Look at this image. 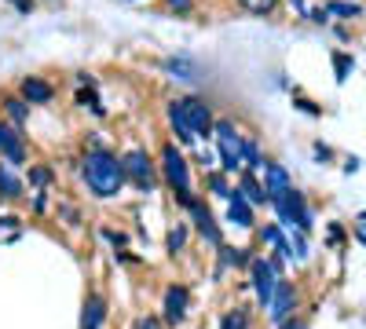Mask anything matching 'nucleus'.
Wrapping results in <instances>:
<instances>
[{"instance_id":"nucleus-18","label":"nucleus","mask_w":366,"mask_h":329,"mask_svg":"<svg viewBox=\"0 0 366 329\" xmlns=\"http://www.w3.org/2000/svg\"><path fill=\"white\" fill-rule=\"evenodd\" d=\"M107 318V300L99 293H92L88 300H84V315H81V329H99Z\"/></svg>"},{"instance_id":"nucleus-13","label":"nucleus","mask_w":366,"mask_h":329,"mask_svg":"<svg viewBox=\"0 0 366 329\" xmlns=\"http://www.w3.org/2000/svg\"><path fill=\"white\" fill-rule=\"evenodd\" d=\"M187 304H191L187 285H169V289H165V304H162L165 322H169V325H179L183 318H187Z\"/></svg>"},{"instance_id":"nucleus-7","label":"nucleus","mask_w":366,"mask_h":329,"mask_svg":"<svg viewBox=\"0 0 366 329\" xmlns=\"http://www.w3.org/2000/svg\"><path fill=\"white\" fill-rule=\"evenodd\" d=\"M26 136L22 128H15L11 121H0V161H8V165H26Z\"/></svg>"},{"instance_id":"nucleus-42","label":"nucleus","mask_w":366,"mask_h":329,"mask_svg":"<svg viewBox=\"0 0 366 329\" xmlns=\"http://www.w3.org/2000/svg\"><path fill=\"white\" fill-rule=\"evenodd\" d=\"M0 227H4V231H15L19 220H15V216H0Z\"/></svg>"},{"instance_id":"nucleus-6","label":"nucleus","mask_w":366,"mask_h":329,"mask_svg":"<svg viewBox=\"0 0 366 329\" xmlns=\"http://www.w3.org/2000/svg\"><path fill=\"white\" fill-rule=\"evenodd\" d=\"M179 106H183V117H187V125L194 128V136H212V125H217V117H212V106L202 99V96H179Z\"/></svg>"},{"instance_id":"nucleus-40","label":"nucleus","mask_w":366,"mask_h":329,"mask_svg":"<svg viewBox=\"0 0 366 329\" xmlns=\"http://www.w3.org/2000/svg\"><path fill=\"white\" fill-rule=\"evenodd\" d=\"M279 329H308V322H300V318H286Z\"/></svg>"},{"instance_id":"nucleus-27","label":"nucleus","mask_w":366,"mask_h":329,"mask_svg":"<svg viewBox=\"0 0 366 329\" xmlns=\"http://www.w3.org/2000/svg\"><path fill=\"white\" fill-rule=\"evenodd\" d=\"M326 11H330V15H341V19L362 15V8H359V4H348V0H333V4H326Z\"/></svg>"},{"instance_id":"nucleus-35","label":"nucleus","mask_w":366,"mask_h":329,"mask_svg":"<svg viewBox=\"0 0 366 329\" xmlns=\"http://www.w3.org/2000/svg\"><path fill=\"white\" fill-rule=\"evenodd\" d=\"M8 4H15L19 15H29V11H34V0H8Z\"/></svg>"},{"instance_id":"nucleus-17","label":"nucleus","mask_w":366,"mask_h":329,"mask_svg":"<svg viewBox=\"0 0 366 329\" xmlns=\"http://www.w3.org/2000/svg\"><path fill=\"white\" fill-rule=\"evenodd\" d=\"M227 220H231L234 227H253V205L242 198L238 191L227 198Z\"/></svg>"},{"instance_id":"nucleus-12","label":"nucleus","mask_w":366,"mask_h":329,"mask_svg":"<svg viewBox=\"0 0 366 329\" xmlns=\"http://www.w3.org/2000/svg\"><path fill=\"white\" fill-rule=\"evenodd\" d=\"M162 70H165L172 81H183V84H198V81H202V66L194 63L191 55H169L165 63H162Z\"/></svg>"},{"instance_id":"nucleus-30","label":"nucleus","mask_w":366,"mask_h":329,"mask_svg":"<svg viewBox=\"0 0 366 329\" xmlns=\"http://www.w3.org/2000/svg\"><path fill=\"white\" fill-rule=\"evenodd\" d=\"M165 8L176 11V15H191L194 11V0H165Z\"/></svg>"},{"instance_id":"nucleus-4","label":"nucleus","mask_w":366,"mask_h":329,"mask_svg":"<svg viewBox=\"0 0 366 329\" xmlns=\"http://www.w3.org/2000/svg\"><path fill=\"white\" fill-rule=\"evenodd\" d=\"M158 172L169 183V191H191V165H187V158H183V151L176 143H162Z\"/></svg>"},{"instance_id":"nucleus-20","label":"nucleus","mask_w":366,"mask_h":329,"mask_svg":"<svg viewBox=\"0 0 366 329\" xmlns=\"http://www.w3.org/2000/svg\"><path fill=\"white\" fill-rule=\"evenodd\" d=\"M264 191H267V198L274 194V191H286L290 187V172L282 168V165H274V161H264Z\"/></svg>"},{"instance_id":"nucleus-25","label":"nucleus","mask_w":366,"mask_h":329,"mask_svg":"<svg viewBox=\"0 0 366 329\" xmlns=\"http://www.w3.org/2000/svg\"><path fill=\"white\" fill-rule=\"evenodd\" d=\"M77 106H84V110H92V113H96V117H103L107 110H103V103H99V96H96V88H88V92H84V88H81V92H77V99H74Z\"/></svg>"},{"instance_id":"nucleus-8","label":"nucleus","mask_w":366,"mask_h":329,"mask_svg":"<svg viewBox=\"0 0 366 329\" xmlns=\"http://www.w3.org/2000/svg\"><path fill=\"white\" fill-rule=\"evenodd\" d=\"M249 278H253V293H257V304L267 308L271 296H274V285H279V278H274V267L267 260H249Z\"/></svg>"},{"instance_id":"nucleus-19","label":"nucleus","mask_w":366,"mask_h":329,"mask_svg":"<svg viewBox=\"0 0 366 329\" xmlns=\"http://www.w3.org/2000/svg\"><path fill=\"white\" fill-rule=\"evenodd\" d=\"M0 106H4V117H8L15 128H22L29 121V103L22 96H0Z\"/></svg>"},{"instance_id":"nucleus-10","label":"nucleus","mask_w":366,"mask_h":329,"mask_svg":"<svg viewBox=\"0 0 366 329\" xmlns=\"http://www.w3.org/2000/svg\"><path fill=\"white\" fill-rule=\"evenodd\" d=\"M19 96H22L29 106H48V103L55 99V84H48V81L37 77V74H29V77L19 81Z\"/></svg>"},{"instance_id":"nucleus-9","label":"nucleus","mask_w":366,"mask_h":329,"mask_svg":"<svg viewBox=\"0 0 366 329\" xmlns=\"http://www.w3.org/2000/svg\"><path fill=\"white\" fill-rule=\"evenodd\" d=\"M293 308H297V289H293V282H279V285H274L271 304H267L271 322H274V325H282L286 318H293Z\"/></svg>"},{"instance_id":"nucleus-32","label":"nucleus","mask_w":366,"mask_h":329,"mask_svg":"<svg viewBox=\"0 0 366 329\" xmlns=\"http://www.w3.org/2000/svg\"><path fill=\"white\" fill-rule=\"evenodd\" d=\"M308 19H312L315 26H326V22H330V11H326V8H308Z\"/></svg>"},{"instance_id":"nucleus-24","label":"nucleus","mask_w":366,"mask_h":329,"mask_svg":"<svg viewBox=\"0 0 366 329\" xmlns=\"http://www.w3.org/2000/svg\"><path fill=\"white\" fill-rule=\"evenodd\" d=\"M51 165H44V161H37V165H29V183H34L37 191H44L48 183H51Z\"/></svg>"},{"instance_id":"nucleus-21","label":"nucleus","mask_w":366,"mask_h":329,"mask_svg":"<svg viewBox=\"0 0 366 329\" xmlns=\"http://www.w3.org/2000/svg\"><path fill=\"white\" fill-rule=\"evenodd\" d=\"M253 256H249V249H231V246H220V271L217 275H224V267H246Z\"/></svg>"},{"instance_id":"nucleus-22","label":"nucleus","mask_w":366,"mask_h":329,"mask_svg":"<svg viewBox=\"0 0 366 329\" xmlns=\"http://www.w3.org/2000/svg\"><path fill=\"white\" fill-rule=\"evenodd\" d=\"M205 187L217 194V198H231V194H234V187L227 183V172H217V168L205 172Z\"/></svg>"},{"instance_id":"nucleus-34","label":"nucleus","mask_w":366,"mask_h":329,"mask_svg":"<svg viewBox=\"0 0 366 329\" xmlns=\"http://www.w3.org/2000/svg\"><path fill=\"white\" fill-rule=\"evenodd\" d=\"M297 106H300L304 113H312V117H322V106H315L312 99H297Z\"/></svg>"},{"instance_id":"nucleus-11","label":"nucleus","mask_w":366,"mask_h":329,"mask_svg":"<svg viewBox=\"0 0 366 329\" xmlns=\"http://www.w3.org/2000/svg\"><path fill=\"white\" fill-rule=\"evenodd\" d=\"M165 121H169V128H172V136H176V143H179V146H194V143H198L194 128L187 125V117H183L179 99H169V103H165Z\"/></svg>"},{"instance_id":"nucleus-23","label":"nucleus","mask_w":366,"mask_h":329,"mask_svg":"<svg viewBox=\"0 0 366 329\" xmlns=\"http://www.w3.org/2000/svg\"><path fill=\"white\" fill-rule=\"evenodd\" d=\"M355 70V59L348 51H333V77H337V84H345Z\"/></svg>"},{"instance_id":"nucleus-33","label":"nucleus","mask_w":366,"mask_h":329,"mask_svg":"<svg viewBox=\"0 0 366 329\" xmlns=\"http://www.w3.org/2000/svg\"><path fill=\"white\" fill-rule=\"evenodd\" d=\"M103 238H107V242H110L114 249H121V246L129 242V238H125V234H117V231H103Z\"/></svg>"},{"instance_id":"nucleus-16","label":"nucleus","mask_w":366,"mask_h":329,"mask_svg":"<svg viewBox=\"0 0 366 329\" xmlns=\"http://www.w3.org/2000/svg\"><path fill=\"white\" fill-rule=\"evenodd\" d=\"M22 176L15 172V165H8V161H0V198L4 201H19L22 198Z\"/></svg>"},{"instance_id":"nucleus-26","label":"nucleus","mask_w":366,"mask_h":329,"mask_svg":"<svg viewBox=\"0 0 366 329\" xmlns=\"http://www.w3.org/2000/svg\"><path fill=\"white\" fill-rule=\"evenodd\" d=\"M220 329H249V315H246V308L227 311V315L220 318Z\"/></svg>"},{"instance_id":"nucleus-14","label":"nucleus","mask_w":366,"mask_h":329,"mask_svg":"<svg viewBox=\"0 0 366 329\" xmlns=\"http://www.w3.org/2000/svg\"><path fill=\"white\" fill-rule=\"evenodd\" d=\"M187 213L194 216V227H198V234L205 238V242L209 246H224V234H220V227H217V220H212V213H209V208H205V201H194L191 208H187Z\"/></svg>"},{"instance_id":"nucleus-36","label":"nucleus","mask_w":366,"mask_h":329,"mask_svg":"<svg viewBox=\"0 0 366 329\" xmlns=\"http://www.w3.org/2000/svg\"><path fill=\"white\" fill-rule=\"evenodd\" d=\"M136 329H162V322H158L154 315H150V318H139V322H136Z\"/></svg>"},{"instance_id":"nucleus-1","label":"nucleus","mask_w":366,"mask_h":329,"mask_svg":"<svg viewBox=\"0 0 366 329\" xmlns=\"http://www.w3.org/2000/svg\"><path fill=\"white\" fill-rule=\"evenodd\" d=\"M81 179L88 183V191L96 198H117L121 187L129 183L125 179V165H121V158L114 151H84L81 158Z\"/></svg>"},{"instance_id":"nucleus-29","label":"nucleus","mask_w":366,"mask_h":329,"mask_svg":"<svg viewBox=\"0 0 366 329\" xmlns=\"http://www.w3.org/2000/svg\"><path fill=\"white\" fill-rule=\"evenodd\" d=\"M238 4L246 8V11H253V15H271L279 0H238Z\"/></svg>"},{"instance_id":"nucleus-15","label":"nucleus","mask_w":366,"mask_h":329,"mask_svg":"<svg viewBox=\"0 0 366 329\" xmlns=\"http://www.w3.org/2000/svg\"><path fill=\"white\" fill-rule=\"evenodd\" d=\"M242 198H246L249 205H267V191H264V183L257 179V172H246L242 168L238 172V187H234Z\"/></svg>"},{"instance_id":"nucleus-38","label":"nucleus","mask_w":366,"mask_h":329,"mask_svg":"<svg viewBox=\"0 0 366 329\" xmlns=\"http://www.w3.org/2000/svg\"><path fill=\"white\" fill-rule=\"evenodd\" d=\"M315 158H319V161H330L333 151H330V146H322V143H315Z\"/></svg>"},{"instance_id":"nucleus-2","label":"nucleus","mask_w":366,"mask_h":329,"mask_svg":"<svg viewBox=\"0 0 366 329\" xmlns=\"http://www.w3.org/2000/svg\"><path fill=\"white\" fill-rule=\"evenodd\" d=\"M212 136H217V151H220V172L234 176L242 172V136L238 125L231 117H217V125H212Z\"/></svg>"},{"instance_id":"nucleus-37","label":"nucleus","mask_w":366,"mask_h":329,"mask_svg":"<svg viewBox=\"0 0 366 329\" xmlns=\"http://www.w3.org/2000/svg\"><path fill=\"white\" fill-rule=\"evenodd\" d=\"M330 242H333V246H341V242H345V231H341L337 223H333V227H330Z\"/></svg>"},{"instance_id":"nucleus-5","label":"nucleus","mask_w":366,"mask_h":329,"mask_svg":"<svg viewBox=\"0 0 366 329\" xmlns=\"http://www.w3.org/2000/svg\"><path fill=\"white\" fill-rule=\"evenodd\" d=\"M121 165H125V179H129V183H136L139 191H150V187H154L158 165H154V158H150L143 146H132L129 154H121Z\"/></svg>"},{"instance_id":"nucleus-39","label":"nucleus","mask_w":366,"mask_h":329,"mask_svg":"<svg viewBox=\"0 0 366 329\" xmlns=\"http://www.w3.org/2000/svg\"><path fill=\"white\" fill-rule=\"evenodd\" d=\"M48 208V198H44V191H37V198H34V213H44Z\"/></svg>"},{"instance_id":"nucleus-41","label":"nucleus","mask_w":366,"mask_h":329,"mask_svg":"<svg viewBox=\"0 0 366 329\" xmlns=\"http://www.w3.org/2000/svg\"><path fill=\"white\" fill-rule=\"evenodd\" d=\"M198 165H202L205 172H209V168H217V165H212V154H209V151H202V154H198Z\"/></svg>"},{"instance_id":"nucleus-28","label":"nucleus","mask_w":366,"mask_h":329,"mask_svg":"<svg viewBox=\"0 0 366 329\" xmlns=\"http://www.w3.org/2000/svg\"><path fill=\"white\" fill-rule=\"evenodd\" d=\"M183 242H187V227H183V223H176V227L169 231V238H165V246H169V253L176 256V253L183 249Z\"/></svg>"},{"instance_id":"nucleus-31","label":"nucleus","mask_w":366,"mask_h":329,"mask_svg":"<svg viewBox=\"0 0 366 329\" xmlns=\"http://www.w3.org/2000/svg\"><path fill=\"white\" fill-rule=\"evenodd\" d=\"M293 256H297V260L308 256V242H304V231H297V234H293Z\"/></svg>"},{"instance_id":"nucleus-3","label":"nucleus","mask_w":366,"mask_h":329,"mask_svg":"<svg viewBox=\"0 0 366 329\" xmlns=\"http://www.w3.org/2000/svg\"><path fill=\"white\" fill-rule=\"evenodd\" d=\"M267 205H274V213H279V220H282L286 227H297V231H304V234L312 231V213H308V205H304V194H300V191H293V187L274 191V194L267 198Z\"/></svg>"}]
</instances>
